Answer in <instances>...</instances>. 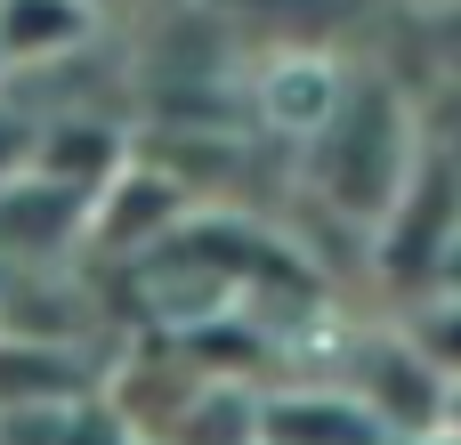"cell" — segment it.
Here are the masks:
<instances>
[{
    "mask_svg": "<svg viewBox=\"0 0 461 445\" xmlns=\"http://www.w3.org/2000/svg\"><path fill=\"white\" fill-rule=\"evenodd\" d=\"M89 32H97V8L89 0H0V73L65 65Z\"/></svg>",
    "mask_w": 461,
    "mask_h": 445,
    "instance_id": "1",
    "label": "cell"
},
{
    "mask_svg": "<svg viewBox=\"0 0 461 445\" xmlns=\"http://www.w3.org/2000/svg\"><path fill=\"white\" fill-rule=\"evenodd\" d=\"M438 430L461 438V381H438Z\"/></svg>",
    "mask_w": 461,
    "mask_h": 445,
    "instance_id": "4",
    "label": "cell"
},
{
    "mask_svg": "<svg viewBox=\"0 0 461 445\" xmlns=\"http://www.w3.org/2000/svg\"><path fill=\"white\" fill-rule=\"evenodd\" d=\"M32 138H41V114H32V105H16V97H8V81H0V186L32 170Z\"/></svg>",
    "mask_w": 461,
    "mask_h": 445,
    "instance_id": "3",
    "label": "cell"
},
{
    "mask_svg": "<svg viewBox=\"0 0 461 445\" xmlns=\"http://www.w3.org/2000/svg\"><path fill=\"white\" fill-rule=\"evenodd\" d=\"M89 8H105V0H89Z\"/></svg>",
    "mask_w": 461,
    "mask_h": 445,
    "instance_id": "5",
    "label": "cell"
},
{
    "mask_svg": "<svg viewBox=\"0 0 461 445\" xmlns=\"http://www.w3.org/2000/svg\"><path fill=\"white\" fill-rule=\"evenodd\" d=\"M405 349H413V357H421L438 381H461V292H438V300L413 316Z\"/></svg>",
    "mask_w": 461,
    "mask_h": 445,
    "instance_id": "2",
    "label": "cell"
}]
</instances>
